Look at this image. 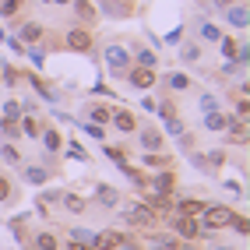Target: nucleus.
I'll return each mask as SVG.
<instances>
[{
    "label": "nucleus",
    "mask_w": 250,
    "mask_h": 250,
    "mask_svg": "<svg viewBox=\"0 0 250 250\" xmlns=\"http://www.w3.org/2000/svg\"><path fill=\"white\" fill-rule=\"evenodd\" d=\"M232 219H236V211H232L229 205H215V201H208V205L201 208V215H197L201 229H211V232H226Z\"/></svg>",
    "instance_id": "1"
},
{
    "label": "nucleus",
    "mask_w": 250,
    "mask_h": 250,
    "mask_svg": "<svg viewBox=\"0 0 250 250\" xmlns=\"http://www.w3.org/2000/svg\"><path fill=\"white\" fill-rule=\"evenodd\" d=\"M60 49H67V53H92L95 49V32L85 28V25H71L67 32H63V39H60Z\"/></svg>",
    "instance_id": "2"
},
{
    "label": "nucleus",
    "mask_w": 250,
    "mask_h": 250,
    "mask_svg": "<svg viewBox=\"0 0 250 250\" xmlns=\"http://www.w3.org/2000/svg\"><path fill=\"white\" fill-rule=\"evenodd\" d=\"M103 60H106V71L109 78H124V71L130 67V49L124 42H106L103 49Z\"/></svg>",
    "instance_id": "3"
},
{
    "label": "nucleus",
    "mask_w": 250,
    "mask_h": 250,
    "mask_svg": "<svg viewBox=\"0 0 250 250\" xmlns=\"http://www.w3.org/2000/svg\"><path fill=\"white\" fill-rule=\"evenodd\" d=\"M169 232L180 240V243H197V236H201V222L190 219V215H169Z\"/></svg>",
    "instance_id": "4"
},
{
    "label": "nucleus",
    "mask_w": 250,
    "mask_h": 250,
    "mask_svg": "<svg viewBox=\"0 0 250 250\" xmlns=\"http://www.w3.org/2000/svg\"><path fill=\"white\" fill-rule=\"evenodd\" d=\"M124 219H127V226L130 229H138V232H148L152 226H159V215L148 208L145 201H138V205H130L127 211H124Z\"/></svg>",
    "instance_id": "5"
},
{
    "label": "nucleus",
    "mask_w": 250,
    "mask_h": 250,
    "mask_svg": "<svg viewBox=\"0 0 250 250\" xmlns=\"http://www.w3.org/2000/svg\"><path fill=\"white\" fill-rule=\"evenodd\" d=\"M124 81H127L134 92H148V88L159 85V74H155L152 67H134V63H130V67L124 71Z\"/></svg>",
    "instance_id": "6"
},
{
    "label": "nucleus",
    "mask_w": 250,
    "mask_h": 250,
    "mask_svg": "<svg viewBox=\"0 0 250 250\" xmlns=\"http://www.w3.org/2000/svg\"><path fill=\"white\" fill-rule=\"evenodd\" d=\"M14 42H25V46L46 42V25H42V21H36V18H25V21H18V32H14Z\"/></svg>",
    "instance_id": "7"
},
{
    "label": "nucleus",
    "mask_w": 250,
    "mask_h": 250,
    "mask_svg": "<svg viewBox=\"0 0 250 250\" xmlns=\"http://www.w3.org/2000/svg\"><path fill=\"white\" fill-rule=\"evenodd\" d=\"M222 14V21L232 28V32H243L247 25H250V7H247V0H236V4H229L226 11H219Z\"/></svg>",
    "instance_id": "8"
},
{
    "label": "nucleus",
    "mask_w": 250,
    "mask_h": 250,
    "mask_svg": "<svg viewBox=\"0 0 250 250\" xmlns=\"http://www.w3.org/2000/svg\"><path fill=\"white\" fill-rule=\"evenodd\" d=\"M134 134H138V148H141V152H162V148H166V134L159 127H138Z\"/></svg>",
    "instance_id": "9"
},
{
    "label": "nucleus",
    "mask_w": 250,
    "mask_h": 250,
    "mask_svg": "<svg viewBox=\"0 0 250 250\" xmlns=\"http://www.w3.org/2000/svg\"><path fill=\"white\" fill-rule=\"evenodd\" d=\"M109 127L116 130V134H134V130H138V116L130 113V109H124V106H113Z\"/></svg>",
    "instance_id": "10"
},
{
    "label": "nucleus",
    "mask_w": 250,
    "mask_h": 250,
    "mask_svg": "<svg viewBox=\"0 0 250 250\" xmlns=\"http://www.w3.org/2000/svg\"><path fill=\"white\" fill-rule=\"evenodd\" d=\"M120 243H124V232L116 226H106V229H95L92 250H120Z\"/></svg>",
    "instance_id": "11"
},
{
    "label": "nucleus",
    "mask_w": 250,
    "mask_h": 250,
    "mask_svg": "<svg viewBox=\"0 0 250 250\" xmlns=\"http://www.w3.org/2000/svg\"><path fill=\"white\" fill-rule=\"evenodd\" d=\"M67 7L74 11V25H85V28H92V25L99 21V11H95V4H92V0H71Z\"/></svg>",
    "instance_id": "12"
},
{
    "label": "nucleus",
    "mask_w": 250,
    "mask_h": 250,
    "mask_svg": "<svg viewBox=\"0 0 250 250\" xmlns=\"http://www.w3.org/2000/svg\"><path fill=\"white\" fill-rule=\"evenodd\" d=\"M162 88H166V95H183V92L194 88V81H190V74H183V71H169L162 78Z\"/></svg>",
    "instance_id": "13"
},
{
    "label": "nucleus",
    "mask_w": 250,
    "mask_h": 250,
    "mask_svg": "<svg viewBox=\"0 0 250 250\" xmlns=\"http://www.w3.org/2000/svg\"><path fill=\"white\" fill-rule=\"evenodd\" d=\"M18 169H21V180L32 183V187H42V183H49V180L57 176L53 169H46V166H32V162H21Z\"/></svg>",
    "instance_id": "14"
},
{
    "label": "nucleus",
    "mask_w": 250,
    "mask_h": 250,
    "mask_svg": "<svg viewBox=\"0 0 250 250\" xmlns=\"http://www.w3.org/2000/svg\"><path fill=\"white\" fill-rule=\"evenodd\" d=\"M141 243L148 247V250H176L180 247V240L173 236V232H141Z\"/></svg>",
    "instance_id": "15"
},
{
    "label": "nucleus",
    "mask_w": 250,
    "mask_h": 250,
    "mask_svg": "<svg viewBox=\"0 0 250 250\" xmlns=\"http://www.w3.org/2000/svg\"><path fill=\"white\" fill-rule=\"evenodd\" d=\"M236 120L232 113H226V109H215V113H205V120H201V127L208 130V134H226V127Z\"/></svg>",
    "instance_id": "16"
},
{
    "label": "nucleus",
    "mask_w": 250,
    "mask_h": 250,
    "mask_svg": "<svg viewBox=\"0 0 250 250\" xmlns=\"http://www.w3.org/2000/svg\"><path fill=\"white\" fill-rule=\"evenodd\" d=\"M39 141H42V152L46 155H63V145H67L57 127H42L39 130Z\"/></svg>",
    "instance_id": "17"
},
{
    "label": "nucleus",
    "mask_w": 250,
    "mask_h": 250,
    "mask_svg": "<svg viewBox=\"0 0 250 250\" xmlns=\"http://www.w3.org/2000/svg\"><path fill=\"white\" fill-rule=\"evenodd\" d=\"M226 145H232V148H247V145H250V127H247V120H232V124L226 127Z\"/></svg>",
    "instance_id": "18"
},
{
    "label": "nucleus",
    "mask_w": 250,
    "mask_h": 250,
    "mask_svg": "<svg viewBox=\"0 0 250 250\" xmlns=\"http://www.w3.org/2000/svg\"><path fill=\"white\" fill-rule=\"evenodd\" d=\"M148 187H152V194H173L176 190V173L173 169H159L152 180H148Z\"/></svg>",
    "instance_id": "19"
},
{
    "label": "nucleus",
    "mask_w": 250,
    "mask_h": 250,
    "mask_svg": "<svg viewBox=\"0 0 250 250\" xmlns=\"http://www.w3.org/2000/svg\"><path fill=\"white\" fill-rule=\"evenodd\" d=\"M60 208L78 219V215H85V211L92 208V197H81V194H63V197H60Z\"/></svg>",
    "instance_id": "20"
},
{
    "label": "nucleus",
    "mask_w": 250,
    "mask_h": 250,
    "mask_svg": "<svg viewBox=\"0 0 250 250\" xmlns=\"http://www.w3.org/2000/svg\"><path fill=\"white\" fill-rule=\"evenodd\" d=\"M32 250H60V236L53 229H39V232H32V240H28Z\"/></svg>",
    "instance_id": "21"
},
{
    "label": "nucleus",
    "mask_w": 250,
    "mask_h": 250,
    "mask_svg": "<svg viewBox=\"0 0 250 250\" xmlns=\"http://www.w3.org/2000/svg\"><path fill=\"white\" fill-rule=\"evenodd\" d=\"M205 205L208 201H201V197H173V211L176 215H190V219H197Z\"/></svg>",
    "instance_id": "22"
},
{
    "label": "nucleus",
    "mask_w": 250,
    "mask_h": 250,
    "mask_svg": "<svg viewBox=\"0 0 250 250\" xmlns=\"http://www.w3.org/2000/svg\"><path fill=\"white\" fill-rule=\"evenodd\" d=\"M81 113H88L85 120H92V124H103V127H109L113 106H106V103H85V109H81Z\"/></svg>",
    "instance_id": "23"
},
{
    "label": "nucleus",
    "mask_w": 250,
    "mask_h": 250,
    "mask_svg": "<svg viewBox=\"0 0 250 250\" xmlns=\"http://www.w3.org/2000/svg\"><path fill=\"white\" fill-rule=\"evenodd\" d=\"M25 159H21V148L14 141H0V166H11V169H18Z\"/></svg>",
    "instance_id": "24"
},
{
    "label": "nucleus",
    "mask_w": 250,
    "mask_h": 250,
    "mask_svg": "<svg viewBox=\"0 0 250 250\" xmlns=\"http://www.w3.org/2000/svg\"><path fill=\"white\" fill-rule=\"evenodd\" d=\"M95 194H99V208H106V211L120 208V190H116V187H109V183H99V187H95Z\"/></svg>",
    "instance_id": "25"
},
{
    "label": "nucleus",
    "mask_w": 250,
    "mask_h": 250,
    "mask_svg": "<svg viewBox=\"0 0 250 250\" xmlns=\"http://www.w3.org/2000/svg\"><path fill=\"white\" fill-rule=\"evenodd\" d=\"M130 63L134 67H159V57H155V49H148V46H134V53H130Z\"/></svg>",
    "instance_id": "26"
},
{
    "label": "nucleus",
    "mask_w": 250,
    "mask_h": 250,
    "mask_svg": "<svg viewBox=\"0 0 250 250\" xmlns=\"http://www.w3.org/2000/svg\"><path fill=\"white\" fill-rule=\"evenodd\" d=\"M145 205L152 208L159 219L162 215H173V194H152V197H145Z\"/></svg>",
    "instance_id": "27"
},
{
    "label": "nucleus",
    "mask_w": 250,
    "mask_h": 250,
    "mask_svg": "<svg viewBox=\"0 0 250 250\" xmlns=\"http://www.w3.org/2000/svg\"><path fill=\"white\" fill-rule=\"evenodd\" d=\"M99 7H103L106 18H130V14H134V7H130L127 0H106V4H99Z\"/></svg>",
    "instance_id": "28"
},
{
    "label": "nucleus",
    "mask_w": 250,
    "mask_h": 250,
    "mask_svg": "<svg viewBox=\"0 0 250 250\" xmlns=\"http://www.w3.org/2000/svg\"><path fill=\"white\" fill-rule=\"evenodd\" d=\"M14 201H18V183L7 173H0V205H14Z\"/></svg>",
    "instance_id": "29"
},
{
    "label": "nucleus",
    "mask_w": 250,
    "mask_h": 250,
    "mask_svg": "<svg viewBox=\"0 0 250 250\" xmlns=\"http://www.w3.org/2000/svg\"><path fill=\"white\" fill-rule=\"evenodd\" d=\"M141 159L148 169H173V155H166V152H141Z\"/></svg>",
    "instance_id": "30"
},
{
    "label": "nucleus",
    "mask_w": 250,
    "mask_h": 250,
    "mask_svg": "<svg viewBox=\"0 0 250 250\" xmlns=\"http://www.w3.org/2000/svg\"><path fill=\"white\" fill-rule=\"evenodd\" d=\"M18 127H21V138H32V141H39V130H42V124H39V116H21L18 120Z\"/></svg>",
    "instance_id": "31"
},
{
    "label": "nucleus",
    "mask_w": 250,
    "mask_h": 250,
    "mask_svg": "<svg viewBox=\"0 0 250 250\" xmlns=\"http://www.w3.org/2000/svg\"><path fill=\"white\" fill-rule=\"evenodd\" d=\"M25 4H28V0H0V18H4V21H14V18L25 11Z\"/></svg>",
    "instance_id": "32"
},
{
    "label": "nucleus",
    "mask_w": 250,
    "mask_h": 250,
    "mask_svg": "<svg viewBox=\"0 0 250 250\" xmlns=\"http://www.w3.org/2000/svg\"><path fill=\"white\" fill-rule=\"evenodd\" d=\"M201 42H180V60L183 63H201Z\"/></svg>",
    "instance_id": "33"
},
{
    "label": "nucleus",
    "mask_w": 250,
    "mask_h": 250,
    "mask_svg": "<svg viewBox=\"0 0 250 250\" xmlns=\"http://www.w3.org/2000/svg\"><path fill=\"white\" fill-rule=\"evenodd\" d=\"M21 103H18V99H7V103H4V109H0V120H7V124H18L21 120Z\"/></svg>",
    "instance_id": "34"
},
{
    "label": "nucleus",
    "mask_w": 250,
    "mask_h": 250,
    "mask_svg": "<svg viewBox=\"0 0 250 250\" xmlns=\"http://www.w3.org/2000/svg\"><path fill=\"white\" fill-rule=\"evenodd\" d=\"M215 109H222V103H219L215 92H201V95H197V113H215Z\"/></svg>",
    "instance_id": "35"
},
{
    "label": "nucleus",
    "mask_w": 250,
    "mask_h": 250,
    "mask_svg": "<svg viewBox=\"0 0 250 250\" xmlns=\"http://www.w3.org/2000/svg\"><path fill=\"white\" fill-rule=\"evenodd\" d=\"M28 85H32V88H36V92H39V95L46 99V103H60V95H57L53 88H49V85H46V81H39V78H32V74H28Z\"/></svg>",
    "instance_id": "36"
},
{
    "label": "nucleus",
    "mask_w": 250,
    "mask_h": 250,
    "mask_svg": "<svg viewBox=\"0 0 250 250\" xmlns=\"http://www.w3.org/2000/svg\"><path fill=\"white\" fill-rule=\"evenodd\" d=\"M67 240H78V243H88V247H92V240H95V229H85V226H71V229H67Z\"/></svg>",
    "instance_id": "37"
},
{
    "label": "nucleus",
    "mask_w": 250,
    "mask_h": 250,
    "mask_svg": "<svg viewBox=\"0 0 250 250\" xmlns=\"http://www.w3.org/2000/svg\"><path fill=\"white\" fill-rule=\"evenodd\" d=\"M205 162L211 166V169H222V166L229 162V152H226V148H211V152L205 155Z\"/></svg>",
    "instance_id": "38"
},
{
    "label": "nucleus",
    "mask_w": 250,
    "mask_h": 250,
    "mask_svg": "<svg viewBox=\"0 0 250 250\" xmlns=\"http://www.w3.org/2000/svg\"><path fill=\"white\" fill-rule=\"evenodd\" d=\"M155 113L162 116V120H169V116H180V109H176V103L169 95H162V103H155Z\"/></svg>",
    "instance_id": "39"
},
{
    "label": "nucleus",
    "mask_w": 250,
    "mask_h": 250,
    "mask_svg": "<svg viewBox=\"0 0 250 250\" xmlns=\"http://www.w3.org/2000/svg\"><path fill=\"white\" fill-rule=\"evenodd\" d=\"M103 152H106V159H113V162H127V148L124 145H109V141H103Z\"/></svg>",
    "instance_id": "40"
},
{
    "label": "nucleus",
    "mask_w": 250,
    "mask_h": 250,
    "mask_svg": "<svg viewBox=\"0 0 250 250\" xmlns=\"http://www.w3.org/2000/svg\"><path fill=\"white\" fill-rule=\"evenodd\" d=\"M0 141H21V127H18V124H7V120H0Z\"/></svg>",
    "instance_id": "41"
},
{
    "label": "nucleus",
    "mask_w": 250,
    "mask_h": 250,
    "mask_svg": "<svg viewBox=\"0 0 250 250\" xmlns=\"http://www.w3.org/2000/svg\"><path fill=\"white\" fill-rule=\"evenodd\" d=\"M81 130L92 138V141H106V127L103 124H92V120H81Z\"/></svg>",
    "instance_id": "42"
},
{
    "label": "nucleus",
    "mask_w": 250,
    "mask_h": 250,
    "mask_svg": "<svg viewBox=\"0 0 250 250\" xmlns=\"http://www.w3.org/2000/svg\"><path fill=\"white\" fill-rule=\"evenodd\" d=\"M222 36H226V32L215 25V21H205V25H201V39H205V42H219Z\"/></svg>",
    "instance_id": "43"
},
{
    "label": "nucleus",
    "mask_w": 250,
    "mask_h": 250,
    "mask_svg": "<svg viewBox=\"0 0 250 250\" xmlns=\"http://www.w3.org/2000/svg\"><path fill=\"white\" fill-rule=\"evenodd\" d=\"M32 222V211H25V215H18V219H11V232L18 240H25V226Z\"/></svg>",
    "instance_id": "44"
},
{
    "label": "nucleus",
    "mask_w": 250,
    "mask_h": 250,
    "mask_svg": "<svg viewBox=\"0 0 250 250\" xmlns=\"http://www.w3.org/2000/svg\"><path fill=\"white\" fill-rule=\"evenodd\" d=\"M236 46H240V42L232 39V36H222V39H219V49H222L226 60H236Z\"/></svg>",
    "instance_id": "45"
},
{
    "label": "nucleus",
    "mask_w": 250,
    "mask_h": 250,
    "mask_svg": "<svg viewBox=\"0 0 250 250\" xmlns=\"http://www.w3.org/2000/svg\"><path fill=\"white\" fill-rule=\"evenodd\" d=\"M229 229L236 232V236H250V219H247V215H236V219L229 222Z\"/></svg>",
    "instance_id": "46"
},
{
    "label": "nucleus",
    "mask_w": 250,
    "mask_h": 250,
    "mask_svg": "<svg viewBox=\"0 0 250 250\" xmlns=\"http://www.w3.org/2000/svg\"><path fill=\"white\" fill-rule=\"evenodd\" d=\"M162 124H166V134H173V138H180L183 130H187V124H183L180 116H169V120H162Z\"/></svg>",
    "instance_id": "47"
},
{
    "label": "nucleus",
    "mask_w": 250,
    "mask_h": 250,
    "mask_svg": "<svg viewBox=\"0 0 250 250\" xmlns=\"http://www.w3.org/2000/svg\"><path fill=\"white\" fill-rule=\"evenodd\" d=\"M176 145H180V152H194V145H197V134H190V130H183V134L176 138Z\"/></svg>",
    "instance_id": "48"
},
{
    "label": "nucleus",
    "mask_w": 250,
    "mask_h": 250,
    "mask_svg": "<svg viewBox=\"0 0 250 250\" xmlns=\"http://www.w3.org/2000/svg\"><path fill=\"white\" fill-rule=\"evenodd\" d=\"M28 60L36 63V67H42V60H46V46L36 42V46H28Z\"/></svg>",
    "instance_id": "49"
},
{
    "label": "nucleus",
    "mask_w": 250,
    "mask_h": 250,
    "mask_svg": "<svg viewBox=\"0 0 250 250\" xmlns=\"http://www.w3.org/2000/svg\"><path fill=\"white\" fill-rule=\"evenodd\" d=\"M120 250H145V243H141V236H127V232H124Z\"/></svg>",
    "instance_id": "50"
},
{
    "label": "nucleus",
    "mask_w": 250,
    "mask_h": 250,
    "mask_svg": "<svg viewBox=\"0 0 250 250\" xmlns=\"http://www.w3.org/2000/svg\"><path fill=\"white\" fill-rule=\"evenodd\" d=\"M60 250H92L88 243H78V240H60Z\"/></svg>",
    "instance_id": "51"
},
{
    "label": "nucleus",
    "mask_w": 250,
    "mask_h": 250,
    "mask_svg": "<svg viewBox=\"0 0 250 250\" xmlns=\"http://www.w3.org/2000/svg\"><path fill=\"white\" fill-rule=\"evenodd\" d=\"M236 71H240V63H236V60H222V74H226V78H232Z\"/></svg>",
    "instance_id": "52"
},
{
    "label": "nucleus",
    "mask_w": 250,
    "mask_h": 250,
    "mask_svg": "<svg viewBox=\"0 0 250 250\" xmlns=\"http://www.w3.org/2000/svg\"><path fill=\"white\" fill-rule=\"evenodd\" d=\"M166 42H169V46H180V42H183V28H173L169 36H166Z\"/></svg>",
    "instance_id": "53"
},
{
    "label": "nucleus",
    "mask_w": 250,
    "mask_h": 250,
    "mask_svg": "<svg viewBox=\"0 0 250 250\" xmlns=\"http://www.w3.org/2000/svg\"><path fill=\"white\" fill-rule=\"evenodd\" d=\"M141 109H145V113H155V99L145 95V92H141Z\"/></svg>",
    "instance_id": "54"
},
{
    "label": "nucleus",
    "mask_w": 250,
    "mask_h": 250,
    "mask_svg": "<svg viewBox=\"0 0 250 250\" xmlns=\"http://www.w3.org/2000/svg\"><path fill=\"white\" fill-rule=\"evenodd\" d=\"M226 190H229V194H236V197H243V187H240L236 180H226Z\"/></svg>",
    "instance_id": "55"
},
{
    "label": "nucleus",
    "mask_w": 250,
    "mask_h": 250,
    "mask_svg": "<svg viewBox=\"0 0 250 250\" xmlns=\"http://www.w3.org/2000/svg\"><path fill=\"white\" fill-rule=\"evenodd\" d=\"M67 155H74V159H81V162H88V155H85V152H81V148H78V145H71V148H67Z\"/></svg>",
    "instance_id": "56"
},
{
    "label": "nucleus",
    "mask_w": 250,
    "mask_h": 250,
    "mask_svg": "<svg viewBox=\"0 0 250 250\" xmlns=\"http://www.w3.org/2000/svg\"><path fill=\"white\" fill-rule=\"evenodd\" d=\"M229 4H236V0H211V7H215V11H226Z\"/></svg>",
    "instance_id": "57"
},
{
    "label": "nucleus",
    "mask_w": 250,
    "mask_h": 250,
    "mask_svg": "<svg viewBox=\"0 0 250 250\" xmlns=\"http://www.w3.org/2000/svg\"><path fill=\"white\" fill-rule=\"evenodd\" d=\"M39 4H49V7H67L71 0H39Z\"/></svg>",
    "instance_id": "58"
},
{
    "label": "nucleus",
    "mask_w": 250,
    "mask_h": 250,
    "mask_svg": "<svg viewBox=\"0 0 250 250\" xmlns=\"http://www.w3.org/2000/svg\"><path fill=\"white\" fill-rule=\"evenodd\" d=\"M211 250H236V247H232V243H222V240H215V243H211Z\"/></svg>",
    "instance_id": "59"
},
{
    "label": "nucleus",
    "mask_w": 250,
    "mask_h": 250,
    "mask_svg": "<svg viewBox=\"0 0 250 250\" xmlns=\"http://www.w3.org/2000/svg\"><path fill=\"white\" fill-rule=\"evenodd\" d=\"M95 4H106V0H95Z\"/></svg>",
    "instance_id": "60"
}]
</instances>
